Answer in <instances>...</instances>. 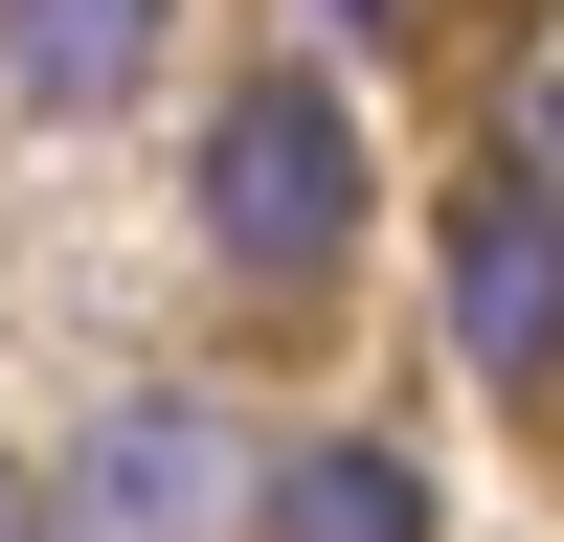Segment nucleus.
<instances>
[{
  "mask_svg": "<svg viewBox=\"0 0 564 542\" xmlns=\"http://www.w3.org/2000/svg\"><path fill=\"white\" fill-rule=\"evenodd\" d=\"M204 226H226V271H271V294H316V271L361 249V113L316 68H249L204 113Z\"/></svg>",
  "mask_w": 564,
  "mask_h": 542,
  "instance_id": "f257e3e1",
  "label": "nucleus"
},
{
  "mask_svg": "<svg viewBox=\"0 0 564 542\" xmlns=\"http://www.w3.org/2000/svg\"><path fill=\"white\" fill-rule=\"evenodd\" d=\"M520 159L564 181V45H542V68H520Z\"/></svg>",
  "mask_w": 564,
  "mask_h": 542,
  "instance_id": "423d86ee",
  "label": "nucleus"
},
{
  "mask_svg": "<svg viewBox=\"0 0 564 542\" xmlns=\"http://www.w3.org/2000/svg\"><path fill=\"white\" fill-rule=\"evenodd\" d=\"M45 520H68V542H271V497H249V430L159 384V406H113V430L68 452Z\"/></svg>",
  "mask_w": 564,
  "mask_h": 542,
  "instance_id": "f03ea898",
  "label": "nucleus"
},
{
  "mask_svg": "<svg viewBox=\"0 0 564 542\" xmlns=\"http://www.w3.org/2000/svg\"><path fill=\"white\" fill-rule=\"evenodd\" d=\"M0 542H68V520H45V475H0Z\"/></svg>",
  "mask_w": 564,
  "mask_h": 542,
  "instance_id": "0eeeda50",
  "label": "nucleus"
},
{
  "mask_svg": "<svg viewBox=\"0 0 564 542\" xmlns=\"http://www.w3.org/2000/svg\"><path fill=\"white\" fill-rule=\"evenodd\" d=\"M339 23H384V0H339Z\"/></svg>",
  "mask_w": 564,
  "mask_h": 542,
  "instance_id": "6e6552de",
  "label": "nucleus"
},
{
  "mask_svg": "<svg viewBox=\"0 0 564 542\" xmlns=\"http://www.w3.org/2000/svg\"><path fill=\"white\" fill-rule=\"evenodd\" d=\"M159 45H181V0H0V90H23L45 136L135 113V90H159Z\"/></svg>",
  "mask_w": 564,
  "mask_h": 542,
  "instance_id": "20e7f679",
  "label": "nucleus"
},
{
  "mask_svg": "<svg viewBox=\"0 0 564 542\" xmlns=\"http://www.w3.org/2000/svg\"><path fill=\"white\" fill-rule=\"evenodd\" d=\"M430 249H452V339H475V384H564V181H542V159H475Z\"/></svg>",
  "mask_w": 564,
  "mask_h": 542,
  "instance_id": "7ed1b4c3",
  "label": "nucleus"
},
{
  "mask_svg": "<svg viewBox=\"0 0 564 542\" xmlns=\"http://www.w3.org/2000/svg\"><path fill=\"white\" fill-rule=\"evenodd\" d=\"M271 542H430V475L384 430H316V452H271Z\"/></svg>",
  "mask_w": 564,
  "mask_h": 542,
  "instance_id": "39448f33",
  "label": "nucleus"
}]
</instances>
